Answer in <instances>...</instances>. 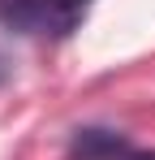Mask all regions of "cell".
<instances>
[{
  "label": "cell",
  "instance_id": "1",
  "mask_svg": "<svg viewBox=\"0 0 155 160\" xmlns=\"http://www.w3.org/2000/svg\"><path fill=\"white\" fill-rule=\"evenodd\" d=\"M95 0H0V18L30 39H65L82 26Z\"/></svg>",
  "mask_w": 155,
  "mask_h": 160
},
{
  "label": "cell",
  "instance_id": "2",
  "mask_svg": "<svg viewBox=\"0 0 155 160\" xmlns=\"http://www.w3.org/2000/svg\"><path fill=\"white\" fill-rule=\"evenodd\" d=\"M125 143H121V134H112V130H78L73 138V156L78 160H108V156H116Z\"/></svg>",
  "mask_w": 155,
  "mask_h": 160
},
{
  "label": "cell",
  "instance_id": "3",
  "mask_svg": "<svg viewBox=\"0 0 155 160\" xmlns=\"http://www.w3.org/2000/svg\"><path fill=\"white\" fill-rule=\"evenodd\" d=\"M125 160H155V152H134V156H125Z\"/></svg>",
  "mask_w": 155,
  "mask_h": 160
}]
</instances>
